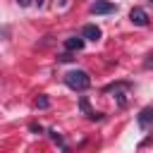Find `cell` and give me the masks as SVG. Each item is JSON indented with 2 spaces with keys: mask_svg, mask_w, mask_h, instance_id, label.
<instances>
[{
  "mask_svg": "<svg viewBox=\"0 0 153 153\" xmlns=\"http://www.w3.org/2000/svg\"><path fill=\"white\" fill-rule=\"evenodd\" d=\"M65 84H67L72 91H86V88L91 86V76H88V72H84V69H69V72L65 74Z\"/></svg>",
  "mask_w": 153,
  "mask_h": 153,
  "instance_id": "cell-1",
  "label": "cell"
},
{
  "mask_svg": "<svg viewBox=\"0 0 153 153\" xmlns=\"http://www.w3.org/2000/svg\"><path fill=\"white\" fill-rule=\"evenodd\" d=\"M136 122H139L141 129H153V108H143L136 115Z\"/></svg>",
  "mask_w": 153,
  "mask_h": 153,
  "instance_id": "cell-2",
  "label": "cell"
},
{
  "mask_svg": "<svg viewBox=\"0 0 153 153\" xmlns=\"http://www.w3.org/2000/svg\"><path fill=\"white\" fill-rule=\"evenodd\" d=\"M117 7L112 5V2H108V0H96L93 5H91V12L93 14H110V12H115Z\"/></svg>",
  "mask_w": 153,
  "mask_h": 153,
  "instance_id": "cell-3",
  "label": "cell"
},
{
  "mask_svg": "<svg viewBox=\"0 0 153 153\" xmlns=\"http://www.w3.org/2000/svg\"><path fill=\"white\" fill-rule=\"evenodd\" d=\"M129 19H131V24H136V26H146V24H148V14H146L143 7H134V10L129 12Z\"/></svg>",
  "mask_w": 153,
  "mask_h": 153,
  "instance_id": "cell-4",
  "label": "cell"
},
{
  "mask_svg": "<svg viewBox=\"0 0 153 153\" xmlns=\"http://www.w3.org/2000/svg\"><path fill=\"white\" fill-rule=\"evenodd\" d=\"M100 36H103V31H100L96 24H86V26L81 29V38H84V41H98Z\"/></svg>",
  "mask_w": 153,
  "mask_h": 153,
  "instance_id": "cell-5",
  "label": "cell"
},
{
  "mask_svg": "<svg viewBox=\"0 0 153 153\" xmlns=\"http://www.w3.org/2000/svg\"><path fill=\"white\" fill-rule=\"evenodd\" d=\"M84 43H86V41H84L81 36H72V38H67V41H65V48H67V50H76V53H79V50L84 48Z\"/></svg>",
  "mask_w": 153,
  "mask_h": 153,
  "instance_id": "cell-6",
  "label": "cell"
},
{
  "mask_svg": "<svg viewBox=\"0 0 153 153\" xmlns=\"http://www.w3.org/2000/svg\"><path fill=\"white\" fill-rule=\"evenodd\" d=\"M48 134H50V139H53V141H57V143H60V148H67V146H65V141L60 139V134H57L55 129H48Z\"/></svg>",
  "mask_w": 153,
  "mask_h": 153,
  "instance_id": "cell-7",
  "label": "cell"
},
{
  "mask_svg": "<svg viewBox=\"0 0 153 153\" xmlns=\"http://www.w3.org/2000/svg\"><path fill=\"white\" fill-rule=\"evenodd\" d=\"M36 105H38V108H48V105H50V100H48L45 96H41V98L36 100Z\"/></svg>",
  "mask_w": 153,
  "mask_h": 153,
  "instance_id": "cell-8",
  "label": "cell"
},
{
  "mask_svg": "<svg viewBox=\"0 0 153 153\" xmlns=\"http://www.w3.org/2000/svg\"><path fill=\"white\" fill-rule=\"evenodd\" d=\"M57 60H60V62H72V60H74V57H72V55H69V53H62V55H60V57H57Z\"/></svg>",
  "mask_w": 153,
  "mask_h": 153,
  "instance_id": "cell-9",
  "label": "cell"
},
{
  "mask_svg": "<svg viewBox=\"0 0 153 153\" xmlns=\"http://www.w3.org/2000/svg\"><path fill=\"white\" fill-rule=\"evenodd\" d=\"M29 129H31V131H38V134H41V131H43V127H41V124H31V127H29Z\"/></svg>",
  "mask_w": 153,
  "mask_h": 153,
  "instance_id": "cell-10",
  "label": "cell"
},
{
  "mask_svg": "<svg viewBox=\"0 0 153 153\" xmlns=\"http://www.w3.org/2000/svg\"><path fill=\"white\" fill-rule=\"evenodd\" d=\"M17 2H19V5H22V7H29V5H31V2H33V0H17Z\"/></svg>",
  "mask_w": 153,
  "mask_h": 153,
  "instance_id": "cell-11",
  "label": "cell"
},
{
  "mask_svg": "<svg viewBox=\"0 0 153 153\" xmlns=\"http://www.w3.org/2000/svg\"><path fill=\"white\" fill-rule=\"evenodd\" d=\"M146 67H153V55H148V60H146Z\"/></svg>",
  "mask_w": 153,
  "mask_h": 153,
  "instance_id": "cell-12",
  "label": "cell"
},
{
  "mask_svg": "<svg viewBox=\"0 0 153 153\" xmlns=\"http://www.w3.org/2000/svg\"><path fill=\"white\" fill-rule=\"evenodd\" d=\"M36 2H38V5H43V0H36Z\"/></svg>",
  "mask_w": 153,
  "mask_h": 153,
  "instance_id": "cell-13",
  "label": "cell"
},
{
  "mask_svg": "<svg viewBox=\"0 0 153 153\" xmlns=\"http://www.w3.org/2000/svg\"><path fill=\"white\" fill-rule=\"evenodd\" d=\"M148 5H153V0H148Z\"/></svg>",
  "mask_w": 153,
  "mask_h": 153,
  "instance_id": "cell-14",
  "label": "cell"
}]
</instances>
